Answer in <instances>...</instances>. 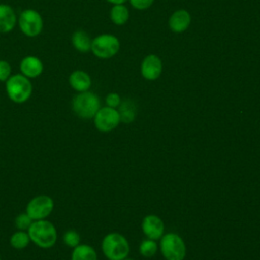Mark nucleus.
I'll list each match as a JSON object with an SVG mask.
<instances>
[{"mask_svg": "<svg viewBox=\"0 0 260 260\" xmlns=\"http://www.w3.org/2000/svg\"><path fill=\"white\" fill-rule=\"evenodd\" d=\"M27 233L30 241L43 249L52 248L57 242V230L51 221L46 219L34 220Z\"/></svg>", "mask_w": 260, "mask_h": 260, "instance_id": "obj_1", "label": "nucleus"}, {"mask_svg": "<svg viewBox=\"0 0 260 260\" xmlns=\"http://www.w3.org/2000/svg\"><path fill=\"white\" fill-rule=\"evenodd\" d=\"M5 89L8 98L13 103L22 104L31 96L32 84L29 78L21 73H16L5 81Z\"/></svg>", "mask_w": 260, "mask_h": 260, "instance_id": "obj_2", "label": "nucleus"}, {"mask_svg": "<svg viewBox=\"0 0 260 260\" xmlns=\"http://www.w3.org/2000/svg\"><path fill=\"white\" fill-rule=\"evenodd\" d=\"M102 250L110 260H123L128 256L130 247L124 236L118 233H110L103 239Z\"/></svg>", "mask_w": 260, "mask_h": 260, "instance_id": "obj_3", "label": "nucleus"}, {"mask_svg": "<svg viewBox=\"0 0 260 260\" xmlns=\"http://www.w3.org/2000/svg\"><path fill=\"white\" fill-rule=\"evenodd\" d=\"M100 108L99 96L88 90L78 92L72 100V110L81 119H92Z\"/></svg>", "mask_w": 260, "mask_h": 260, "instance_id": "obj_4", "label": "nucleus"}, {"mask_svg": "<svg viewBox=\"0 0 260 260\" xmlns=\"http://www.w3.org/2000/svg\"><path fill=\"white\" fill-rule=\"evenodd\" d=\"M119 50L120 42L114 35L102 34L91 41L90 51L100 59H110L114 57Z\"/></svg>", "mask_w": 260, "mask_h": 260, "instance_id": "obj_5", "label": "nucleus"}, {"mask_svg": "<svg viewBox=\"0 0 260 260\" xmlns=\"http://www.w3.org/2000/svg\"><path fill=\"white\" fill-rule=\"evenodd\" d=\"M17 23L21 32L28 38L38 37L44 27L42 15L32 8L22 10L17 17Z\"/></svg>", "mask_w": 260, "mask_h": 260, "instance_id": "obj_6", "label": "nucleus"}, {"mask_svg": "<svg viewBox=\"0 0 260 260\" xmlns=\"http://www.w3.org/2000/svg\"><path fill=\"white\" fill-rule=\"evenodd\" d=\"M160 252L167 260H183L186 256V246L183 239L175 234L165 235L159 244Z\"/></svg>", "mask_w": 260, "mask_h": 260, "instance_id": "obj_7", "label": "nucleus"}, {"mask_svg": "<svg viewBox=\"0 0 260 260\" xmlns=\"http://www.w3.org/2000/svg\"><path fill=\"white\" fill-rule=\"evenodd\" d=\"M54 208V201L48 195H38L30 199L26 205V213L32 220L46 219Z\"/></svg>", "mask_w": 260, "mask_h": 260, "instance_id": "obj_8", "label": "nucleus"}, {"mask_svg": "<svg viewBox=\"0 0 260 260\" xmlns=\"http://www.w3.org/2000/svg\"><path fill=\"white\" fill-rule=\"evenodd\" d=\"M93 122L98 130L102 132H109L115 129L119 125L121 120L118 110L106 106L99 109L93 117Z\"/></svg>", "mask_w": 260, "mask_h": 260, "instance_id": "obj_9", "label": "nucleus"}, {"mask_svg": "<svg viewBox=\"0 0 260 260\" xmlns=\"http://www.w3.org/2000/svg\"><path fill=\"white\" fill-rule=\"evenodd\" d=\"M141 75L147 80L157 79L162 71V63L158 56L154 54L147 55L141 62Z\"/></svg>", "mask_w": 260, "mask_h": 260, "instance_id": "obj_10", "label": "nucleus"}, {"mask_svg": "<svg viewBox=\"0 0 260 260\" xmlns=\"http://www.w3.org/2000/svg\"><path fill=\"white\" fill-rule=\"evenodd\" d=\"M142 232L150 240H157L161 238L165 230L162 220L153 214L146 215L142 220Z\"/></svg>", "mask_w": 260, "mask_h": 260, "instance_id": "obj_11", "label": "nucleus"}, {"mask_svg": "<svg viewBox=\"0 0 260 260\" xmlns=\"http://www.w3.org/2000/svg\"><path fill=\"white\" fill-rule=\"evenodd\" d=\"M20 73L27 78L39 77L44 70V64L42 60L36 56H25L22 58L19 64Z\"/></svg>", "mask_w": 260, "mask_h": 260, "instance_id": "obj_12", "label": "nucleus"}, {"mask_svg": "<svg viewBox=\"0 0 260 260\" xmlns=\"http://www.w3.org/2000/svg\"><path fill=\"white\" fill-rule=\"evenodd\" d=\"M17 16L14 9L4 3H0V34H8L15 27Z\"/></svg>", "mask_w": 260, "mask_h": 260, "instance_id": "obj_13", "label": "nucleus"}, {"mask_svg": "<svg viewBox=\"0 0 260 260\" xmlns=\"http://www.w3.org/2000/svg\"><path fill=\"white\" fill-rule=\"evenodd\" d=\"M191 23V15L185 9H178L169 18V26L172 31L181 34L185 31Z\"/></svg>", "mask_w": 260, "mask_h": 260, "instance_id": "obj_14", "label": "nucleus"}, {"mask_svg": "<svg viewBox=\"0 0 260 260\" xmlns=\"http://www.w3.org/2000/svg\"><path fill=\"white\" fill-rule=\"evenodd\" d=\"M69 85L77 92L87 91L91 86V78L83 70H74L68 77Z\"/></svg>", "mask_w": 260, "mask_h": 260, "instance_id": "obj_15", "label": "nucleus"}, {"mask_svg": "<svg viewBox=\"0 0 260 260\" xmlns=\"http://www.w3.org/2000/svg\"><path fill=\"white\" fill-rule=\"evenodd\" d=\"M90 37L81 29L75 30L71 36V43L74 49L80 53H87L91 49Z\"/></svg>", "mask_w": 260, "mask_h": 260, "instance_id": "obj_16", "label": "nucleus"}, {"mask_svg": "<svg viewBox=\"0 0 260 260\" xmlns=\"http://www.w3.org/2000/svg\"><path fill=\"white\" fill-rule=\"evenodd\" d=\"M71 260H98L95 250L86 244H79L73 248Z\"/></svg>", "mask_w": 260, "mask_h": 260, "instance_id": "obj_17", "label": "nucleus"}, {"mask_svg": "<svg viewBox=\"0 0 260 260\" xmlns=\"http://www.w3.org/2000/svg\"><path fill=\"white\" fill-rule=\"evenodd\" d=\"M110 18L116 25H123L129 19V10L124 4H116L110 10Z\"/></svg>", "mask_w": 260, "mask_h": 260, "instance_id": "obj_18", "label": "nucleus"}, {"mask_svg": "<svg viewBox=\"0 0 260 260\" xmlns=\"http://www.w3.org/2000/svg\"><path fill=\"white\" fill-rule=\"evenodd\" d=\"M119 115L120 120L124 123H131L136 116V106L133 101L125 100L119 106Z\"/></svg>", "mask_w": 260, "mask_h": 260, "instance_id": "obj_19", "label": "nucleus"}, {"mask_svg": "<svg viewBox=\"0 0 260 260\" xmlns=\"http://www.w3.org/2000/svg\"><path fill=\"white\" fill-rule=\"evenodd\" d=\"M29 242V235L25 231H17L10 237V245L16 250H22L26 248Z\"/></svg>", "mask_w": 260, "mask_h": 260, "instance_id": "obj_20", "label": "nucleus"}, {"mask_svg": "<svg viewBox=\"0 0 260 260\" xmlns=\"http://www.w3.org/2000/svg\"><path fill=\"white\" fill-rule=\"evenodd\" d=\"M157 251V244L154 240H144L139 246V252L142 256L149 258L152 257Z\"/></svg>", "mask_w": 260, "mask_h": 260, "instance_id": "obj_21", "label": "nucleus"}, {"mask_svg": "<svg viewBox=\"0 0 260 260\" xmlns=\"http://www.w3.org/2000/svg\"><path fill=\"white\" fill-rule=\"evenodd\" d=\"M63 242L66 246L70 248H75L80 244V236L76 231L69 230L64 234Z\"/></svg>", "mask_w": 260, "mask_h": 260, "instance_id": "obj_22", "label": "nucleus"}, {"mask_svg": "<svg viewBox=\"0 0 260 260\" xmlns=\"http://www.w3.org/2000/svg\"><path fill=\"white\" fill-rule=\"evenodd\" d=\"M32 221L34 220L30 218V216L25 212V213H20L16 216V218L14 220V224L18 229V231H26L27 232V230L31 225Z\"/></svg>", "mask_w": 260, "mask_h": 260, "instance_id": "obj_23", "label": "nucleus"}, {"mask_svg": "<svg viewBox=\"0 0 260 260\" xmlns=\"http://www.w3.org/2000/svg\"><path fill=\"white\" fill-rule=\"evenodd\" d=\"M11 76V66L6 60H0V81H6Z\"/></svg>", "mask_w": 260, "mask_h": 260, "instance_id": "obj_24", "label": "nucleus"}, {"mask_svg": "<svg viewBox=\"0 0 260 260\" xmlns=\"http://www.w3.org/2000/svg\"><path fill=\"white\" fill-rule=\"evenodd\" d=\"M106 104H107L108 107L116 109L121 104V98H120V95L118 93L111 92V93H109L106 96Z\"/></svg>", "mask_w": 260, "mask_h": 260, "instance_id": "obj_25", "label": "nucleus"}, {"mask_svg": "<svg viewBox=\"0 0 260 260\" xmlns=\"http://www.w3.org/2000/svg\"><path fill=\"white\" fill-rule=\"evenodd\" d=\"M132 7L137 10H144L149 8L154 0H129Z\"/></svg>", "mask_w": 260, "mask_h": 260, "instance_id": "obj_26", "label": "nucleus"}, {"mask_svg": "<svg viewBox=\"0 0 260 260\" xmlns=\"http://www.w3.org/2000/svg\"><path fill=\"white\" fill-rule=\"evenodd\" d=\"M106 1L113 5H116V4H124L127 0H106Z\"/></svg>", "mask_w": 260, "mask_h": 260, "instance_id": "obj_27", "label": "nucleus"}, {"mask_svg": "<svg viewBox=\"0 0 260 260\" xmlns=\"http://www.w3.org/2000/svg\"><path fill=\"white\" fill-rule=\"evenodd\" d=\"M123 260H132V259H126V258H125V259H123Z\"/></svg>", "mask_w": 260, "mask_h": 260, "instance_id": "obj_28", "label": "nucleus"}, {"mask_svg": "<svg viewBox=\"0 0 260 260\" xmlns=\"http://www.w3.org/2000/svg\"><path fill=\"white\" fill-rule=\"evenodd\" d=\"M0 260H1V259H0Z\"/></svg>", "mask_w": 260, "mask_h": 260, "instance_id": "obj_29", "label": "nucleus"}]
</instances>
